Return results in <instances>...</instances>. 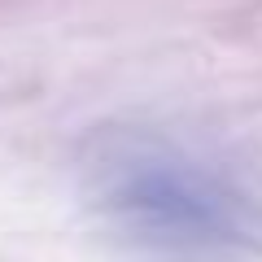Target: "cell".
<instances>
[{
    "label": "cell",
    "mask_w": 262,
    "mask_h": 262,
    "mask_svg": "<svg viewBox=\"0 0 262 262\" xmlns=\"http://www.w3.org/2000/svg\"><path fill=\"white\" fill-rule=\"evenodd\" d=\"M105 219L162 262L262 258V192L232 166L166 140H114L92 162Z\"/></svg>",
    "instance_id": "6da1fadb"
}]
</instances>
